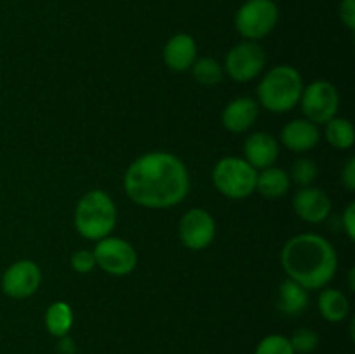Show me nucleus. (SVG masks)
Wrapping results in <instances>:
<instances>
[{
    "label": "nucleus",
    "mask_w": 355,
    "mask_h": 354,
    "mask_svg": "<svg viewBox=\"0 0 355 354\" xmlns=\"http://www.w3.org/2000/svg\"><path fill=\"white\" fill-rule=\"evenodd\" d=\"M123 189L139 207L172 208L187 196L189 172L179 156L168 151H149L128 165Z\"/></svg>",
    "instance_id": "nucleus-1"
},
{
    "label": "nucleus",
    "mask_w": 355,
    "mask_h": 354,
    "mask_svg": "<svg viewBox=\"0 0 355 354\" xmlns=\"http://www.w3.org/2000/svg\"><path fill=\"white\" fill-rule=\"evenodd\" d=\"M281 266L290 280L307 290H318L335 278L338 257L328 239L314 233H304L288 239L283 246Z\"/></svg>",
    "instance_id": "nucleus-2"
},
{
    "label": "nucleus",
    "mask_w": 355,
    "mask_h": 354,
    "mask_svg": "<svg viewBox=\"0 0 355 354\" xmlns=\"http://www.w3.org/2000/svg\"><path fill=\"white\" fill-rule=\"evenodd\" d=\"M116 205L103 189L87 191L75 210V228L80 236L92 242L110 236L116 226Z\"/></svg>",
    "instance_id": "nucleus-3"
},
{
    "label": "nucleus",
    "mask_w": 355,
    "mask_h": 354,
    "mask_svg": "<svg viewBox=\"0 0 355 354\" xmlns=\"http://www.w3.org/2000/svg\"><path fill=\"white\" fill-rule=\"evenodd\" d=\"M304 80L293 66H274L259 83V101L272 113H288L300 103Z\"/></svg>",
    "instance_id": "nucleus-4"
},
{
    "label": "nucleus",
    "mask_w": 355,
    "mask_h": 354,
    "mask_svg": "<svg viewBox=\"0 0 355 354\" xmlns=\"http://www.w3.org/2000/svg\"><path fill=\"white\" fill-rule=\"evenodd\" d=\"M257 169H253L245 158L225 156L215 163L211 180L224 196L243 200L257 191Z\"/></svg>",
    "instance_id": "nucleus-5"
},
{
    "label": "nucleus",
    "mask_w": 355,
    "mask_h": 354,
    "mask_svg": "<svg viewBox=\"0 0 355 354\" xmlns=\"http://www.w3.org/2000/svg\"><path fill=\"white\" fill-rule=\"evenodd\" d=\"M279 21V9L274 0H245L236 10L234 26L243 38L259 42L272 33Z\"/></svg>",
    "instance_id": "nucleus-6"
},
{
    "label": "nucleus",
    "mask_w": 355,
    "mask_h": 354,
    "mask_svg": "<svg viewBox=\"0 0 355 354\" xmlns=\"http://www.w3.org/2000/svg\"><path fill=\"white\" fill-rule=\"evenodd\" d=\"M300 104L309 121L315 125H326L338 113V90L328 80H315L302 90Z\"/></svg>",
    "instance_id": "nucleus-7"
},
{
    "label": "nucleus",
    "mask_w": 355,
    "mask_h": 354,
    "mask_svg": "<svg viewBox=\"0 0 355 354\" xmlns=\"http://www.w3.org/2000/svg\"><path fill=\"white\" fill-rule=\"evenodd\" d=\"M96 266L111 276H127L137 266V252L127 239L106 236L92 250Z\"/></svg>",
    "instance_id": "nucleus-8"
},
{
    "label": "nucleus",
    "mask_w": 355,
    "mask_h": 354,
    "mask_svg": "<svg viewBox=\"0 0 355 354\" xmlns=\"http://www.w3.org/2000/svg\"><path fill=\"white\" fill-rule=\"evenodd\" d=\"M263 68H266V52L259 42H241L225 56L224 71L234 82H252L263 71Z\"/></svg>",
    "instance_id": "nucleus-9"
},
{
    "label": "nucleus",
    "mask_w": 355,
    "mask_h": 354,
    "mask_svg": "<svg viewBox=\"0 0 355 354\" xmlns=\"http://www.w3.org/2000/svg\"><path fill=\"white\" fill-rule=\"evenodd\" d=\"M215 219L205 208H191L180 217L179 238L186 248L205 250L215 239Z\"/></svg>",
    "instance_id": "nucleus-10"
},
{
    "label": "nucleus",
    "mask_w": 355,
    "mask_h": 354,
    "mask_svg": "<svg viewBox=\"0 0 355 354\" xmlns=\"http://www.w3.org/2000/svg\"><path fill=\"white\" fill-rule=\"evenodd\" d=\"M42 271L33 260H16L2 274V292L10 298H26L38 290Z\"/></svg>",
    "instance_id": "nucleus-11"
},
{
    "label": "nucleus",
    "mask_w": 355,
    "mask_h": 354,
    "mask_svg": "<svg viewBox=\"0 0 355 354\" xmlns=\"http://www.w3.org/2000/svg\"><path fill=\"white\" fill-rule=\"evenodd\" d=\"M293 210L305 222L321 224L331 212V200L319 187H302L293 196Z\"/></svg>",
    "instance_id": "nucleus-12"
},
{
    "label": "nucleus",
    "mask_w": 355,
    "mask_h": 354,
    "mask_svg": "<svg viewBox=\"0 0 355 354\" xmlns=\"http://www.w3.org/2000/svg\"><path fill=\"white\" fill-rule=\"evenodd\" d=\"M319 139H321V134H319L318 125L309 121L307 118L288 121L281 130V141L293 153L311 151L318 146Z\"/></svg>",
    "instance_id": "nucleus-13"
},
{
    "label": "nucleus",
    "mask_w": 355,
    "mask_h": 354,
    "mask_svg": "<svg viewBox=\"0 0 355 354\" xmlns=\"http://www.w3.org/2000/svg\"><path fill=\"white\" fill-rule=\"evenodd\" d=\"M198 56V45L187 33H177L168 38L163 49L165 65L173 71H187L194 65Z\"/></svg>",
    "instance_id": "nucleus-14"
},
{
    "label": "nucleus",
    "mask_w": 355,
    "mask_h": 354,
    "mask_svg": "<svg viewBox=\"0 0 355 354\" xmlns=\"http://www.w3.org/2000/svg\"><path fill=\"white\" fill-rule=\"evenodd\" d=\"M243 151H245V160L253 169L263 170L274 165L279 155V146L276 139L267 132H255L248 135Z\"/></svg>",
    "instance_id": "nucleus-15"
},
{
    "label": "nucleus",
    "mask_w": 355,
    "mask_h": 354,
    "mask_svg": "<svg viewBox=\"0 0 355 354\" xmlns=\"http://www.w3.org/2000/svg\"><path fill=\"white\" fill-rule=\"evenodd\" d=\"M259 117V104L252 97H238L222 111V125L232 134L246 132Z\"/></svg>",
    "instance_id": "nucleus-16"
},
{
    "label": "nucleus",
    "mask_w": 355,
    "mask_h": 354,
    "mask_svg": "<svg viewBox=\"0 0 355 354\" xmlns=\"http://www.w3.org/2000/svg\"><path fill=\"white\" fill-rule=\"evenodd\" d=\"M309 305V290L298 285L297 281L290 280L279 285V292H277L276 307L284 314H300L305 311Z\"/></svg>",
    "instance_id": "nucleus-17"
},
{
    "label": "nucleus",
    "mask_w": 355,
    "mask_h": 354,
    "mask_svg": "<svg viewBox=\"0 0 355 354\" xmlns=\"http://www.w3.org/2000/svg\"><path fill=\"white\" fill-rule=\"evenodd\" d=\"M318 307L326 321L340 323L349 316L350 302L343 292L336 288H324L318 298Z\"/></svg>",
    "instance_id": "nucleus-18"
},
{
    "label": "nucleus",
    "mask_w": 355,
    "mask_h": 354,
    "mask_svg": "<svg viewBox=\"0 0 355 354\" xmlns=\"http://www.w3.org/2000/svg\"><path fill=\"white\" fill-rule=\"evenodd\" d=\"M290 174L279 167H267L257 176V189L266 198H281L290 189Z\"/></svg>",
    "instance_id": "nucleus-19"
},
{
    "label": "nucleus",
    "mask_w": 355,
    "mask_h": 354,
    "mask_svg": "<svg viewBox=\"0 0 355 354\" xmlns=\"http://www.w3.org/2000/svg\"><path fill=\"white\" fill-rule=\"evenodd\" d=\"M45 326L52 337L68 335L73 326V309L66 302H54L45 311Z\"/></svg>",
    "instance_id": "nucleus-20"
},
{
    "label": "nucleus",
    "mask_w": 355,
    "mask_h": 354,
    "mask_svg": "<svg viewBox=\"0 0 355 354\" xmlns=\"http://www.w3.org/2000/svg\"><path fill=\"white\" fill-rule=\"evenodd\" d=\"M326 139L329 144L336 149H349L352 148L355 141V132L352 121L347 118L335 117L326 124Z\"/></svg>",
    "instance_id": "nucleus-21"
},
{
    "label": "nucleus",
    "mask_w": 355,
    "mask_h": 354,
    "mask_svg": "<svg viewBox=\"0 0 355 354\" xmlns=\"http://www.w3.org/2000/svg\"><path fill=\"white\" fill-rule=\"evenodd\" d=\"M193 76L201 85H217L224 80V66L214 58H201L194 61L191 66Z\"/></svg>",
    "instance_id": "nucleus-22"
},
{
    "label": "nucleus",
    "mask_w": 355,
    "mask_h": 354,
    "mask_svg": "<svg viewBox=\"0 0 355 354\" xmlns=\"http://www.w3.org/2000/svg\"><path fill=\"white\" fill-rule=\"evenodd\" d=\"M318 165H315L312 160L309 158H300L293 163L291 167V174H290V179L293 180L295 184L302 187H307L312 186L315 179H318Z\"/></svg>",
    "instance_id": "nucleus-23"
},
{
    "label": "nucleus",
    "mask_w": 355,
    "mask_h": 354,
    "mask_svg": "<svg viewBox=\"0 0 355 354\" xmlns=\"http://www.w3.org/2000/svg\"><path fill=\"white\" fill-rule=\"evenodd\" d=\"M255 354H295V351L288 337L272 333V335H267L260 340Z\"/></svg>",
    "instance_id": "nucleus-24"
},
{
    "label": "nucleus",
    "mask_w": 355,
    "mask_h": 354,
    "mask_svg": "<svg viewBox=\"0 0 355 354\" xmlns=\"http://www.w3.org/2000/svg\"><path fill=\"white\" fill-rule=\"evenodd\" d=\"M290 342L295 354H311L312 351L318 349L319 335L311 328H300L291 335Z\"/></svg>",
    "instance_id": "nucleus-25"
},
{
    "label": "nucleus",
    "mask_w": 355,
    "mask_h": 354,
    "mask_svg": "<svg viewBox=\"0 0 355 354\" xmlns=\"http://www.w3.org/2000/svg\"><path fill=\"white\" fill-rule=\"evenodd\" d=\"M71 267L73 271L80 274H87L96 267V259L90 250H78L71 255Z\"/></svg>",
    "instance_id": "nucleus-26"
},
{
    "label": "nucleus",
    "mask_w": 355,
    "mask_h": 354,
    "mask_svg": "<svg viewBox=\"0 0 355 354\" xmlns=\"http://www.w3.org/2000/svg\"><path fill=\"white\" fill-rule=\"evenodd\" d=\"M338 14L342 23L349 30H355V0H342L338 7Z\"/></svg>",
    "instance_id": "nucleus-27"
},
{
    "label": "nucleus",
    "mask_w": 355,
    "mask_h": 354,
    "mask_svg": "<svg viewBox=\"0 0 355 354\" xmlns=\"http://www.w3.org/2000/svg\"><path fill=\"white\" fill-rule=\"evenodd\" d=\"M342 184L347 191H355V158L347 160L345 167L342 169Z\"/></svg>",
    "instance_id": "nucleus-28"
},
{
    "label": "nucleus",
    "mask_w": 355,
    "mask_h": 354,
    "mask_svg": "<svg viewBox=\"0 0 355 354\" xmlns=\"http://www.w3.org/2000/svg\"><path fill=\"white\" fill-rule=\"evenodd\" d=\"M342 224H343V229H345L347 236L354 242L355 239V203L347 205L345 212H343L342 215Z\"/></svg>",
    "instance_id": "nucleus-29"
},
{
    "label": "nucleus",
    "mask_w": 355,
    "mask_h": 354,
    "mask_svg": "<svg viewBox=\"0 0 355 354\" xmlns=\"http://www.w3.org/2000/svg\"><path fill=\"white\" fill-rule=\"evenodd\" d=\"M58 351H59V354H75V351H76L75 340H73L69 335L59 337Z\"/></svg>",
    "instance_id": "nucleus-30"
}]
</instances>
